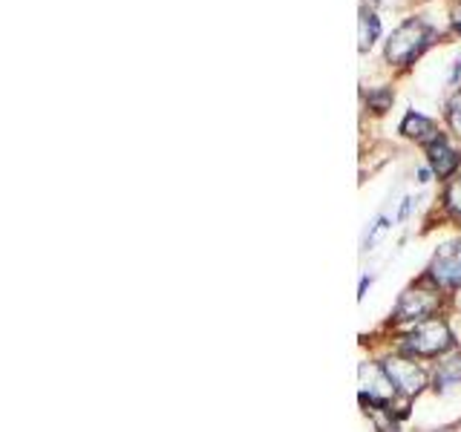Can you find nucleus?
Returning a JSON list of instances; mask_svg holds the SVG:
<instances>
[{
    "instance_id": "nucleus-7",
    "label": "nucleus",
    "mask_w": 461,
    "mask_h": 432,
    "mask_svg": "<svg viewBox=\"0 0 461 432\" xmlns=\"http://www.w3.org/2000/svg\"><path fill=\"white\" fill-rule=\"evenodd\" d=\"M427 153H429V165H432V170L438 173V176H450V173L458 167V156L444 139H432L427 144Z\"/></svg>"
},
{
    "instance_id": "nucleus-8",
    "label": "nucleus",
    "mask_w": 461,
    "mask_h": 432,
    "mask_svg": "<svg viewBox=\"0 0 461 432\" xmlns=\"http://www.w3.org/2000/svg\"><path fill=\"white\" fill-rule=\"evenodd\" d=\"M401 133L421 141V139H427V136H436V127H432V122L424 119V115L410 112L407 119H403V124H401Z\"/></svg>"
},
{
    "instance_id": "nucleus-12",
    "label": "nucleus",
    "mask_w": 461,
    "mask_h": 432,
    "mask_svg": "<svg viewBox=\"0 0 461 432\" xmlns=\"http://www.w3.org/2000/svg\"><path fill=\"white\" fill-rule=\"evenodd\" d=\"M389 228V222L384 220V216H381V220L378 222H375L372 225V230H369V237H366V245H375V242H378L381 239V234H384V230Z\"/></svg>"
},
{
    "instance_id": "nucleus-11",
    "label": "nucleus",
    "mask_w": 461,
    "mask_h": 432,
    "mask_svg": "<svg viewBox=\"0 0 461 432\" xmlns=\"http://www.w3.org/2000/svg\"><path fill=\"white\" fill-rule=\"evenodd\" d=\"M447 202H450V208L461 213V176L450 184V191H447Z\"/></svg>"
},
{
    "instance_id": "nucleus-14",
    "label": "nucleus",
    "mask_w": 461,
    "mask_h": 432,
    "mask_svg": "<svg viewBox=\"0 0 461 432\" xmlns=\"http://www.w3.org/2000/svg\"><path fill=\"white\" fill-rule=\"evenodd\" d=\"M458 306H461V294H458Z\"/></svg>"
},
{
    "instance_id": "nucleus-2",
    "label": "nucleus",
    "mask_w": 461,
    "mask_h": 432,
    "mask_svg": "<svg viewBox=\"0 0 461 432\" xmlns=\"http://www.w3.org/2000/svg\"><path fill=\"white\" fill-rule=\"evenodd\" d=\"M403 346H407V352H415V355H441L453 346V335L444 320L432 317V320L418 323Z\"/></svg>"
},
{
    "instance_id": "nucleus-6",
    "label": "nucleus",
    "mask_w": 461,
    "mask_h": 432,
    "mask_svg": "<svg viewBox=\"0 0 461 432\" xmlns=\"http://www.w3.org/2000/svg\"><path fill=\"white\" fill-rule=\"evenodd\" d=\"M438 309V297L429 292H407L398 302V320H424Z\"/></svg>"
},
{
    "instance_id": "nucleus-4",
    "label": "nucleus",
    "mask_w": 461,
    "mask_h": 432,
    "mask_svg": "<svg viewBox=\"0 0 461 432\" xmlns=\"http://www.w3.org/2000/svg\"><path fill=\"white\" fill-rule=\"evenodd\" d=\"M360 395L369 403H389L395 395V383L389 381L386 369L375 364H360Z\"/></svg>"
},
{
    "instance_id": "nucleus-3",
    "label": "nucleus",
    "mask_w": 461,
    "mask_h": 432,
    "mask_svg": "<svg viewBox=\"0 0 461 432\" xmlns=\"http://www.w3.org/2000/svg\"><path fill=\"white\" fill-rule=\"evenodd\" d=\"M429 277L438 285H461V239L447 242L432 256Z\"/></svg>"
},
{
    "instance_id": "nucleus-5",
    "label": "nucleus",
    "mask_w": 461,
    "mask_h": 432,
    "mask_svg": "<svg viewBox=\"0 0 461 432\" xmlns=\"http://www.w3.org/2000/svg\"><path fill=\"white\" fill-rule=\"evenodd\" d=\"M386 374H389V381H393L401 392H407V395L421 392L424 381H427L421 366H415L412 360H401V357L386 360Z\"/></svg>"
},
{
    "instance_id": "nucleus-9",
    "label": "nucleus",
    "mask_w": 461,
    "mask_h": 432,
    "mask_svg": "<svg viewBox=\"0 0 461 432\" xmlns=\"http://www.w3.org/2000/svg\"><path fill=\"white\" fill-rule=\"evenodd\" d=\"M378 32H381V21L375 18L372 12H360V50H369L375 40H378Z\"/></svg>"
},
{
    "instance_id": "nucleus-13",
    "label": "nucleus",
    "mask_w": 461,
    "mask_h": 432,
    "mask_svg": "<svg viewBox=\"0 0 461 432\" xmlns=\"http://www.w3.org/2000/svg\"><path fill=\"white\" fill-rule=\"evenodd\" d=\"M450 124L458 130V136H461V98H456L450 104Z\"/></svg>"
},
{
    "instance_id": "nucleus-10",
    "label": "nucleus",
    "mask_w": 461,
    "mask_h": 432,
    "mask_svg": "<svg viewBox=\"0 0 461 432\" xmlns=\"http://www.w3.org/2000/svg\"><path fill=\"white\" fill-rule=\"evenodd\" d=\"M453 383H461V355L444 360V364L438 366V374H436V386L450 389Z\"/></svg>"
},
{
    "instance_id": "nucleus-1",
    "label": "nucleus",
    "mask_w": 461,
    "mask_h": 432,
    "mask_svg": "<svg viewBox=\"0 0 461 432\" xmlns=\"http://www.w3.org/2000/svg\"><path fill=\"white\" fill-rule=\"evenodd\" d=\"M432 38V29L424 21H407L395 29V35L386 43V58L393 64H410L415 55H421Z\"/></svg>"
}]
</instances>
